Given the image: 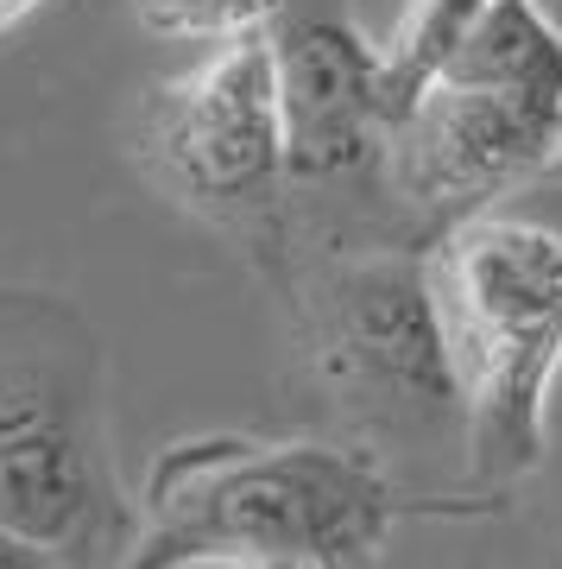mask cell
<instances>
[{"label": "cell", "instance_id": "obj_8", "mask_svg": "<svg viewBox=\"0 0 562 569\" xmlns=\"http://www.w3.org/2000/svg\"><path fill=\"white\" fill-rule=\"evenodd\" d=\"M442 82L500 89L562 121V26L543 13V0H486Z\"/></svg>", "mask_w": 562, "mask_h": 569}, {"label": "cell", "instance_id": "obj_6", "mask_svg": "<svg viewBox=\"0 0 562 569\" xmlns=\"http://www.w3.org/2000/svg\"><path fill=\"white\" fill-rule=\"evenodd\" d=\"M556 152V114L474 89V82H436L385 146V197L404 241L436 247L449 228L493 216V209L538 183Z\"/></svg>", "mask_w": 562, "mask_h": 569}, {"label": "cell", "instance_id": "obj_3", "mask_svg": "<svg viewBox=\"0 0 562 569\" xmlns=\"http://www.w3.org/2000/svg\"><path fill=\"white\" fill-rule=\"evenodd\" d=\"M449 367L468 418V493H505L550 449L562 373V234L531 216H474L430 247Z\"/></svg>", "mask_w": 562, "mask_h": 569}, {"label": "cell", "instance_id": "obj_13", "mask_svg": "<svg viewBox=\"0 0 562 569\" xmlns=\"http://www.w3.org/2000/svg\"><path fill=\"white\" fill-rule=\"evenodd\" d=\"M247 569H335V563H317V557H265V563H247Z\"/></svg>", "mask_w": 562, "mask_h": 569}, {"label": "cell", "instance_id": "obj_9", "mask_svg": "<svg viewBox=\"0 0 562 569\" xmlns=\"http://www.w3.org/2000/svg\"><path fill=\"white\" fill-rule=\"evenodd\" d=\"M481 7L486 0H411L392 44H380V89H385V121L392 127L442 82V70L455 63L462 39L481 20Z\"/></svg>", "mask_w": 562, "mask_h": 569}, {"label": "cell", "instance_id": "obj_1", "mask_svg": "<svg viewBox=\"0 0 562 569\" xmlns=\"http://www.w3.org/2000/svg\"><path fill=\"white\" fill-rule=\"evenodd\" d=\"M493 493H411L361 443L329 437H178L140 481V538L121 569H247L317 557L367 569L404 519H481Z\"/></svg>", "mask_w": 562, "mask_h": 569}, {"label": "cell", "instance_id": "obj_2", "mask_svg": "<svg viewBox=\"0 0 562 569\" xmlns=\"http://www.w3.org/2000/svg\"><path fill=\"white\" fill-rule=\"evenodd\" d=\"M0 526L70 569H121L140 493L108 449L101 336L58 291H0Z\"/></svg>", "mask_w": 562, "mask_h": 569}, {"label": "cell", "instance_id": "obj_10", "mask_svg": "<svg viewBox=\"0 0 562 569\" xmlns=\"http://www.w3.org/2000/svg\"><path fill=\"white\" fill-rule=\"evenodd\" d=\"M291 0H133V20L171 44H241L284 26Z\"/></svg>", "mask_w": 562, "mask_h": 569}, {"label": "cell", "instance_id": "obj_4", "mask_svg": "<svg viewBox=\"0 0 562 569\" xmlns=\"http://www.w3.org/2000/svg\"><path fill=\"white\" fill-rule=\"evenodd\" d=\"M291 310L322 399L361 449H373L385 468L392 456L468 449L430 247L385 234L329 241L291 279Z\"/></svg>", "mask_w": 562, "mask_h": 569}, {"label": "cell", "instance_id": "obj_14", "mask_svg": "<svg viewBox=\"0 0 562 569\" xmlns=\"http://www.w3.org/2000/svg\"><path fill=\"white\" fill-rule=\"evenodd\" d=\"M550 183H562V121H556V152H550V171H543Z\"/></svg>", "mask_w": 562, "mask_h": 569}, {"label": "cell", "instance_id": "obj_12", "mask_svg": "<svg viewBox=\"0 0 562 569\" xmlns=\"http://www.w3.org/2000/svg\"><path fill=\"white\" fill-rule=\"evenodd\" d=\"M44 0H0V32H13V26L26 20V13H39Z\"/></svg>", "mask_w": 562, "mask_h": 569}, {"label": "cell", "instance_id": "obj_11", "mask_svg": "<svg viewBox=\"0 0 562 569\" xmlns=\"http://www.w3.org/2000/svg\"><path fill=\"white\" fill-rule=\"evenodd\" d=\"M0 569H70V563H63L58 550H44V545L0 526Z\"/></svg>", "mask_w": 562, "mask_h": 569}, {"label": "cell", "instance_id": "obj_7", "mask_svg": "<svg viewBox=\"0 0 562 569\" xmlns=\"http://www.w3.org/2000/svg\"><path fill=\"white\" fill-rule=\"evenodd\" d=\"M279 58V108H284V171L291 197H329L348 183H385V89L380 44L335 13L284 20L272 32Z\"/></svg>", "mask_w": 562, "mask_h": 569}, {"label": "cell", "instance_id": "obj_5", "mask_svg": "<svg viewBox=\"0 0 562 569\" xmlns=\"http://www.w3.org/2000/svg\"><path fill=\"white\" fill-rule=\"evenodd\" d=\"M140 164L178 209L279 260L291 247V171L272 32L215 44L197 70L159 82L140 108Z\"/></svg>", "mask_w": 562, "mask_h": 569}]
</instances>
